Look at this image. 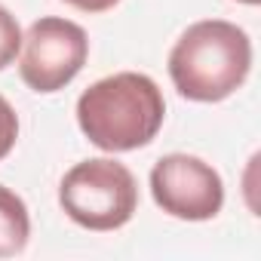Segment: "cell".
I'll return each mask as SVG.
<instances>
[{"label":"cell","instance_id":"cell-1","mask_svg":"<svg viewBox=\"0 0 261 261\" xmlns=\"http://www.w3.org/2000/svg\"><path fill=\"white\" fill-rule=\"evenodd\" d=\"M166 117L160 86L148 74L120 71L92 83L77 98V123L83 136L111 154L136 151L157 139Z\"/></svg>","mask_w":261,"mask_h":261},{"label":"cell","instance_id":"cell-2","mask_svg":"<svg viewBox=\"0 0 261 261\" xmlns=\"http://www.w3.org/2000/svg\"><path fill=\"white\" fill-rule=\"evenodd\" d=\"M252 68V43L243 28L224 19L191 25L169 53V77L191 101H221L233 95Z\"/></svg>","mask_w":261,"mask_h":261},{"label":"cell","instance_id":"cell-3","mask_svg":"<svg viewBox=\"0 0 261 261\" xmlns=\"http://www.w3.org/2000/svg\"><path fill=\"white\" fill-rule=\"evenodd\" d=\"M59 203L65 215L86 230H117L139 209V185L117 160H83L65 172Z\"/></svg>","mask_w":261,"mask_h":261},{"label":"cell","instance_id":"cell-4","mask_svg":"<svg viewBox=\"0 0 261 261\" xmlns=\"http://www.w3.org/2000/svg\"><path fill=\"white\" fill-rule=\"evenodd\" d=\"M22 62L19 74L25 86L34 92H59L65 89L86 65L89 56V37L77 22L68 19H40L28 28L22 37Z\"/></svg>","mask_w":261,"mask_h":261},{"label":"cell","instance_id":"cell-5","mask_svg":"<svg viewBox=\"0 0 261 261\" xmlns=\"http://www.w3.org/2000/svg\"><path fill=\"white\" fill-rule=\"evenodd\" d=\"M151 194L166 215L185 221H209L224 206L221 175L191 154L160 157L151 169Z\"/></svg>","mask_w":261,"mask_h":261},{"label":"cell","instance_id":"cell-6","mask_svg":"<svg viewBox=\"0 0 261 261\" xmlns=\"http://www.w3.org/2000/svg\"><path fill=\"white\" fill-rule=\"evenodd\" d=\"M31 218L25 200L0 185V258H13L28 246Z\"/></svg>","mask_w":261,"mask_h":261},{"label":"cell","instance_id":"cell-7","mask_svg":"<svg viewBox=\"0 0 261 261\" xmlns=\"http://www.w3.org/2000/svg\"><path fill=\"white\" fill-rule=\"evenodd\" d=\"M19 49H22V28L10 10L0 7V71L16 62Z\"/></svg>","mask_w":261,"mask_h":261},{"label":"cell","instance_id":"cell-8","mask_svg":"<svg viewBox=\"0 0 261 261\" xmlns=\"http://www.w3.org/2000/svg\"><path fill=\"white\" fill-rule=\"evenodd\" d=\"M16 139H19V117L13 105L0 95V160L16 148Z\"/></svg>","mask_w":261,"mask_h":261},{"label":"cell","instance_id":"cell-9","mask_svg":"<svg viewBox=\"0 0 261 261\" xmlns=\"http://www.w3.org/2000/svg\"><path fill=\"white\" fill-rule=\"evenodd\" d=\"M65 4H71L83 13H105V10H114L120 0H65Z\"/></svg>","mask_w":261,"mask_h":261},{"label":"cell","instance_id":"cell-10","mask_svg":"<svg viewBox=\"0 0 261 261\" xmlns=\"http://www.w3.org/2000/svg\"><path fill=\"white\" fill-rule=\"evenodd\" d=\"M240 4H249V7H255V4H258V0H240Z\"/></svg>","mask_w":261,"mask_h":261}]
</instances>
